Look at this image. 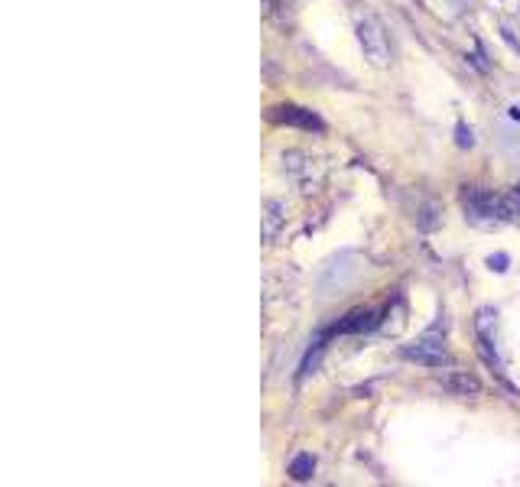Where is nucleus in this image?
Segmentation results:
<instances>
[{
    "mask_svg": "<svg viewBox=\"0 0 520 487\" xmlns=\"http://www.w3.org/2000/svg\"><path fill=\"white\" fill-rule=\"evenodd\" d=\"M475 137H472V130H465V124H459V147H472Z\"/></svg>",
    "mask_w": 520,
    "mask_h": 487,
    "instance_id": "obj_9",
    "label": "nucleus"
},
{
    "mask_svg": "<svg viewBox=\"0 0 520 487\" xmlns=\"http://www.w3.org/2000/svg\"><path fill=\"white\" fill-rule=\"evenodd\" d=\"M436 387L442 393H449V397H481V390H485V384L468 374V371H446L436 377Z\"/></svg>",
    "mask_w": 520,
    "mask_h": 487,
    "instance_id": "obj_4",
    "label": "nucleus"
},
{
    "mask_svg": "<svg viewBox=\"0 0 520 487\" xmlns=\"http://www.w3.org/2000/svg\"><path fill=\"white\" fill-rule=\"evenodd\" d=\"M283 225H286V205L277 202V199H270V202L264 205V241L277 238Z\"/></svg>",
    "mask_w": 520,
    "mask_h": 487,
    "instance_id": "obj_6",
    "label": "nucleus"
},
{
    "mask_svg": "<svg viewBox=\"0 0 520 487\" xmlns=\"http://www.w3.org/2000/svg\"><path fill=\"white\" fill-rule=\"evenodd\" d=\"M517 205H520V195H517Z\"/></svg>",
    "mask_w": 520,
    "mask_h": 487,
    "instance_id": "obj_10",
    "label": "nucleus"
},
{
    "mask_svg": "<svg viewBox=\"0 0 520 487\" xmlns=\"http://www.w3.org/2000/svg\"><path fill=\"white\" fill-rule=\"evenodd\" d=\"M488 267L498 270V273H504V270H507V254H491V257H488Z\"/></svg>",
    "mask_w": 520,
    "mask_h": 487,
    "instance_id": "obj_8",
    "label": "nucleus"
},
{
    "mask_svg": "<svg viewBox=\"0 0 520 487\" xmlns=\"http://www.w3.org/2000/svg\"><path fill=\"white\" fill-rule=\"evenodd\" d=\"M312 471H316V458H312L309 452L296 455L293 462H290V475H293V481H309V478H312Z\"/></svg>",
    "mask_w": 520,
    "mask_h": 487,
    "instance_id": "obj_7",
    "label": "nucleus"
},
{
    "mask_svg": "<svg viewBox=\"0 0 520 487\" xmlns=\"http://www.w3.org/2000/svg\"><path fill=\"white\" fill-rule=\"evenodd\" d=\"M273 121L293 124V127H306V130H322L325 127L316 114L306 111V108H296V104H280V108H273Z\"/></svg>",
    "mask_w": 520,
    "mask_h": 487,
    "instance_id": "obj_5",
    "label": "nucleus"
},
{
    "mask_svg": "<svg viewBox=\"0 0 520 487\" xmlns=\"http://www.w3.org/2000/svg\"><path fill=\"white\" fill-rule=\"evenodd\" d=\"M462 208H465V221L478 231H498L504 225H511V208L488 189H465L462 195Z\"/></svg>",
    "mask_w": 520,
    "mask_h": 487,
    "instance_id": "obj_1",
    "label": "nucleus"
},
{
    "mask_svg": "<svg viewBox=\"0 0 520 487\" xmlns=\"http://www.w3.org/2000/svg\"><path fill=\"white\" fill-rule=\"evenodd\" d=\"M355 36H358V46L364 52V59H368L374 69H387V65H390V39L384 33L381 20H377V17L358 20Z\"/></svg>",
    "mask_w": 520,
    "mask_h": 487,
    "instance_id": "obj_2",
    "label": "nucleus"
},
{
    "mask_svg": "<svg viewBox=\"0 0 520 487\" xmlns=\"http://www.w3.org/2000/svg\"><path fill=\"white\" fill-rule=\"evenodd\" d=\"M400 354L407 361L423 364V367H446L449 364V348H446V341H442L436 332H426L416 341H410V345H403Z\"/></svg>",
    "mask_w": 520,
    "mask_h": 487,
    "instance_id": "obj_3",
    "label": "nucleus"
}]
</instances>
